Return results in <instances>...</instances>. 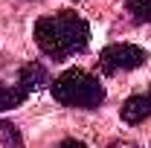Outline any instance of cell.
I'll use <instances>...</instances> for the list:
<instances>
[{
    "mask_svg": "<svg viewBox=\"0 0 151 148\" xmlns=\"http://www.w3.org/2000/svg\"><path fill=\"white\" fill-rule=\"evenodd\" d=\"M35 44L47 58L64 61V58L87 50L90 26L76 12H52L35 23Z\"/></svg>",
    "mask_w": 151,
    "mask_h": 148,
    "instance_id": "6da1fadb",
    "label": "cell"
},
{
    "mask_svg": "<svg viewBox=\"0 0 151 148\" xmlns=\"http://www.w3.org/2000/svg\"><path fill=\"white\" fill-rule=\"evenodd\" d=\"M52 99L67 105V108H81V111H96L105 102V87L99 84V78L84 70H67L55 81H50Z\"/></svg>",
    "mask_w": 151,
    "mask_h": 148,
    "instance_id": "7a4b0ae2",
    "label": "cell"
},
{
    "mask_svg": "<svg viewBox=\"0 0 151 148\" xmlns=\"http://www.w3.org/2000/svg\"><path fill=\"white\" fill-rule=\"evenodd\" d=\"M148 61V52L137 44H111L99 52V67L102 73L116 75V73H128V70H137Z\"/></svg>",
    "mask_w": 151,
    "mask_h": 148,
    "instance_id": "3957f363",
    "label": "cell"
},
{
    "mask_svg": "<svg viewBox=\"0 0 151 148\" xmlns=\"http://www.w3.org/2000/svg\"><path fill=\"white\" fill-rule=\"evenodd\" d=\"M119 116H122V122H128V125L145 122V119L151 116V99H148V93L128 96V99L122 102V108H119Z\"/></svg>",
    "mask_w": 151,
    "mask_h": 148,
    "instance_id": "277c9868",
    "label": "cell"
},
{
    "mask_svg": "<svg viewBox=\"0 0 151 148\" xmlns=\"http://www.w3.org/2000/svg\"><path fill=\"white\" fill-rule=\"evenodd\" d=\"M18 84H20L26 93H35V90H41V87H47V84H50V73H47V67H44V64L29 61L26 67H20Z\"/></svg>",
    "mask_w": 151,
    "mask_h": 148,
    "instance_id": "5b68a950",
    "label": "cell"
},
{
    "mask_svg": "<svg viewBox=\"0 0 151 148\" xmlns=\"http://www.w3.org/2000/svg\"><path fill=\"white\" fill-rule=\"evenodd\" d=\"M26 96H29V93L23 90L18 81H15V84H0V111H12V108H18Z\"/></svg>",
    "mask_w": 151,
    "mask_h": 148,
    "instance_id": "8992f818",
    "label": "cell"
},
{
    "mask_svg": "<svg viewBox=\"0 0 151 148\" xmlns=\"http://www.w3.org/2000/svg\"><path fill=\"white\" fill-rule=\"evenodd\" d=\"M0 148H23L20 131L12 122H6V119H0Z\"/></svg>",
    "mask_w": 151,
    "mask_h": 148,
    "instance_id": "52a82bcc",
    "label": "cell"
},
{
    "mask_svg": "<svg viewBox=\"0 0 151 148\" xmlns=\"http://www.w3.org/2000/svg\"><path fill=\"white\" fill-rule=\"evenodd\" d=\"M128 15L137 23H148L151 20V0H128Z\"/></svg>",
    "mask_w": 151,
    "mask_h": 148,
    "instance_id": "ba28073f",
    "label": "cell"
},
{
    "mask_svg": "<svg viewBox=\"0 0 151 148\" xmlns=\"http://www.w3.org/2000/svg\"><path fill=\"white\" fill-rule=\"evenodd\" d=\"M55 148H87L84 142H78V139H64L61 145H55Z\"/></svg>",
    "mask_w": 151,
    "mask_h": 148,
    "instance_id": "9c48e42d",
    "label": "cell"
},
{
    "mask_svg": "<svg viewBox=\"0 0 151 148\" xmlns=\"http://www.w3.org/2000/svg\"><path fill=\"white\" fill-rule=\"evenodd\" d=\"M111 148H137L134 142H116V145H111Z\"/></svg>",
    "mask_w": 151,
    "mask_h": 148,
    "instance_id": "30bf717a",
    "label": "cell"
},
{
    "mask_svg": "<svg viewBox=\"0 0 151 148\" xmlns=\"http://www.w3.org/2000/svg\"><path fill=\"white\" fill-rule=\"evenodd\" d=\"M148 99H151V90H148Z\"/></svg>",
    "mask_w": 151,
    "mask_h": 148,
    "instance_id": "8fae6325",
    "label": "cell"
}]
</instances>
